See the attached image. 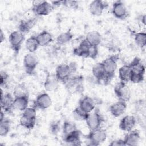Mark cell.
Instances as JSON below:
<instances>
[{
  "label": "cell",
  "mask_w": 146,
  "mask_h": 146,
  "mask_svg": "<svg viewBox=\"0 0 146 146\" xmlns=\"http://www.w3.org/2000/svg\"><path fill=\"white\" fill-rule=\"evenodd\" d=\"M76 69L77 66L75 62H71L69 64H61L56 67L55 74L59 82L64 84L72 74L76 72Z\"/></svg>",
  "instance_id": "obj_1"
},
{
  "label": "cell",
  "mask_w": 146,
  "mask_h": 146,
  "mask_svg": "<svg viewBox=\"0 0 146 146\" xmlns=\"http://www.w3.org/2000/svg\"><path fill=\"white\" fill-rule=\"evenodd\" d=\"M117 56L112 55L107 58L102 62L106 73V78L103 82L105 84L110 82L114 76L115 72L117 69Z\"/></svg>",
  "instance_id": "obj_2"
},
{
  "label": "cell",
  "mask_w": 146,
  "mask_h": 146,
  "mask_svg": "<svg viewBox=\"0 0 146 146\" xmlns=\"http://www.w3.org/2000/svg\"><path fill=\"white\" fill-rule=\"evenodd\" d=\"M88 145H99L104 142L107 139V132L105 129L100 128L90 131L89 133L86 136Z\"/></svg>",
  "instance_id": "obj_3"
},
{
  "label": "cell",
  "mask_w": 146,
  "mask_h": 146,
  "mask_svg": "<svg viewBox=\"0 0 146 146\" xmlns=\"http://www.w3.org/2000/svg\"><path fill=\"white\" fill-rule=\"evenodd\" d=\"M25 40V35L18 30L11 32L9 37V41L11 49L15 54L19 53L22 44Z\"/></svg>",
  "instance_id": "obj_4"
},
{
  "label": "cell",
  "mask_w": 146,
  "mask_h": 146,
  "mask_svg": "<svg viewBox=\"0 0 146 146\" xmlns=\"http://www.w3.org/2000/svg\"><path fill=\"white\" fill-rule=\"evenodd\" d=\"M85 121L88 128L90 131H92L100 128L104 121V118L99 111L96 109L93 113H91V112L88 114Z\"/></svg>",
  "instance_id": "obj_5"
},
{
  "label": "cell",
  "mask_w": 146,
  "mask_h": 146,
  "mask_svg": "<svg viewBox=\"0 0 146 146\" xmlns=\"http://www.w3.org/2000/svg\"><path fill=\"white\" fill-rule=\"evenodd\" d=\"M114 92L120 100L128 102L131 99V90L127 83L120 81L114 87Z\"/></svg>",
  "instance_id": "obj_6"
},
{
  "label": "cell",
  "mask_w": 146,
  "mask_h": 146,
  "mask_svg": "<svg viewBox=\"0 0 146 146\" xmlns=\"http://www.w3.org/2000/svg\"><path fill=\"white\" fill-rule=\"evenodd\" d=\"M39 63L38 56L34 53H28L23 58V66L27 74L31 75L36 68Z\"/></svg>",
  "instance_id": "obj_7"
},
{
  "label": "cell",
  "mask_w": 146,
  "mask_h": 146,
  "mask_svg": "<svg viewBox=\"0 0 146 146\" xmlns=\"http://www.w3.org/2000/svg\"><path fill=\"white\" fill-rule=\"evenodd\" d=\"M83 77L81 75H71L64 84L68 90L74 89L75 92H81L83 91Z\"/></svg>",
  "instance_id": "obj_8"
},
{
  "label": "cell",
  "mask_w": 146,
  "mask_h": 146,
  "mask_svg": "<svg viewBox=\"0 0 146 146\" xmlns=\"http://www.w3.org/2000/svg\"><path fill=\"white\" fill-rule=\"evenodd\" d=\"M1 108L5 112L11 113L14 110L13 108V103L14 100V97L10 93L3 94L2 88H1Z\"/></svg>",
  "instance_id": "obj_9"
},
{
  "label": "cell",
  "mask_w": 146,
  "mask_h": 146,
  "mask_svg": "<svg viewBox=\"0 0 146 146\" xmlns=\"http://www.w3.org/2000/svg\"><path fill=\"white\" fill-rule=\"evenodd\" d=\"M112 13L117 19H125L128 16V12L125 4L120 1L115 2L112 5Z\"/></svg>",
  "instance_id": "obj_10"
},
{
  "label": "cell",
  "mask_w": 146,
  "mask_h": 146,
  "mask_svg": "<svg viewBox=\"0 0 146 146\" xmlns=\"http://www.w3.org/2000/svg\"><path fill=\"white\" fill-rule=\"evenodd\" d=\"M52 104V100L49 95L46 92L39 94L34 102V107L36 109L46 110Z\"/></svg>",
  "instance_id": "obj_11"
},
{
  "label": "cell",
  "mask_w": 146,
  "mask_h": 146,
  "mask_svg": "<svg viewBox=\"0 0 146 146\" xmlns=\"http://www.w3.org/2000/svg\"><path fill=\"white\" fill-rule=\"evenodd\" d=\"M136 123V117L133 115H126L121 119L119 127L121 130L128 132L133 129Z\"/></svg>",
  "instance_id": "obj_12"
},
{
  "label": "cell",
  "mask_w": 146,
  "mask_h": 146,
  "mask_svg": "<svg viewBox=\"0 0 146 146\" xmlns=\"http://www.w3.org/2000/svg\"><path fill=\"white\" fill-rule=\"evenodd\" d=\"M108 6V5L106 2L100 0H95L90 3L89 5V11L93 15L100 16Z\"/></svg>",
  "instance_id": "obj_13"
},
{
  "label": "cell",
  "mask_w": 146,
  "mask_h": 146,
  "mask_svg": "<svg viewBox=\"0 0 146 146\" xmlns=\"http://www.w3.org/2000/svg\"><path fill=\"white\" fill-rule=\"evenodd\" d=\"M96 103L94 99L89 96H84L79 102V107L87 113H91L95 108Z\"/></svg>",
  "instance_id": "obj_14"
},
{
  "label": "cell",
  "mask_w": 146,
  "mask_h": 146,
  "mask_svg": "<svg viewBox=\"0 0 146 146\" xmlns=\"http://www.w3.org/2000/svg\"><path fill=\"white\" fill-rule=\"evenodd\" d=\"M32 10L35 15L44 16L49 14L53 10L51 3L47 1H43L39 5L33 7Z\"/></svg>",
  "instance_id": "obj_15"
},
{
  "label": "cell",
  "mask_w": 146,
  "mask_h": 146,
  "mask_svg": "<svg viewBox=\"0 0 146 146\" xmlns=\"http://www.w3.org/2000/svg\"><path fill=\"white\" fill-rule=\"evenodd\" d=\"M127 106V102L119 100L111 105L110 107V112L113 116L118 117L125 112Z\"/></svg>",
  "instance_id": "obj_16"
},
{
  "label": "cell",
  "mask_w": 146,
  "mask_h": 146,
  "mask_svg": "<svg viewBox=\"0 0 146 146\" xmlns=\"http://www.w3.org/2000/svg\"><path fill=\"white\" fill-rule=\"evenodd\" d=\"M125 145L128 146H136L138 145L140 140V135L139 131L137 129H132L125 136L123 139Z\"/></svg>",
  "instance_id": "obj_17"
},
{
  "label": "cell",
  "mask_w": 146,
  "mask_h": 146,
  "mask_svg": "<svg viewBox=\"0 0 146 146\" xmlns=\"http://www.w3.org/2000/svg\"><path fill=\"white\" fill-rule=\"evenodd\" d=\"M44 88L47 91H55L59 87V81L55 74H48L44 82Z\"/></svg>",
  "instance_id": "obj_18"
},
{
  "label": "cell",
  "mask_w": 146,
  "mask_h": 146,
  "mask_svg": "<svg viewBox=\"0 0 146 146\" xmlns=\"http://www.w3.org/2000/svg\"><path fill=\"white\" fill-rule=\"evenodd\" d=\"M92 74L98 83L104 82L106 78V73L102 62H99L92 67Z\"/></svg>",
  "instance_id": "obj_19"
},
{
  "label": "cell",
  "mask_w": 146,
  "mask_h": 146,
  "mask_svg": "<svg viewBox=\"0 0 146 146\" xmlns=\"http://www.w3.org/2000/svg\"><path fill=\"white\" fill-rule=\"evenodd\" d=\"M80 134L81 132L77 129L71 133L64 136V141L72 145H80L82 144Z\"/></svg>",
  "instance_id": "obj_20"
},
{
  "label": "cell",
  "mask_w": 146,
  "mask_h": 146,
  "mask_svg": "<svg viewBox=\"0 0 146 146\" xmlns=\"http://www.w3.org/2000/svg\"><path fill=\"white\" fill-rule=\"evenodd\" d=\"M90 45L87 43V42L83 39L79 44V46L73 50V54L78 56L88 58V50Z\"/></svg>",
  "instance_id": "obj_21"
},
{
  "label": "cell",
  "mask_w": 146,
  "mask_h": 146,
  "mask_svg": "<svg viewBox=\"0 0 146 146\" xmlns=\"http://www.w3.org/2000/svg\"><path fill=\"white\" fill-rule=\"evenodd\" d=\"M29 102V95L14 98L13 108L18 111H23L28 107Z\"/></svg>",
  "instance_id": "obj_22"
},
{
  "label": "cell",
  "mask_w": 146,
  "mask_h": 146,
  "mask_svg": "<svg viewBox=\"0 0 146 146\" xmlns=\"http://www.w3.org/2000/svg\"><path fill=\"white\" fill-rule=\"evenodd\" d=\"M85 40L91 46H98L102 40L101 34L97 31L88 32L85 38Z\"/></svg>",
  "instance_id": "obj_23"
},
{
  "label": "cell",
  "mask_w": 146,
  "mask_h": 146,
  "mask_svg": "<svg viewBox=\"0 0 146 146\" xmlns=\"http://www.w3.org/2000/svg\"><path fill=\"white\" fill-rule=\"evenodd\" d=\"M36 23V19L35 17L26 20H22L18 25V31L23 34L28 33L33 28Z\"/></svg>",
  "instance_id": "obj_24"
},
{
  "label": "cell",
  "mask_w": 146,
  "mask_h": 146,
  "mask_svg": "<svg viewBox=\"0 0 146 146\" xmlns=\"http://www.w3.org/2000/svg\"><path fill=\"white\" fill-rule=\"evenodd\" d=\"M36 38L39 43V46H46L52 40V36L50 33L46 30H43L38 34Z\"/></svg>",
  "instance_id": "obj_25"
},
{
  "label": "cell",
  "mask_w": 146,
  "mask_h": 146,
  "mask_svg": "<svg viewBox=\"0 0 146 146\" xmlns=\"http://www.w3.org/2000/svg\"><path fill=\"white\" fill-rule=\"evenodd\" d=\"M129 65L131 68L132 72L144 75L145 70V66L140 58L136 57L131 63H129Z\"/></svg>",
  "instance_id": "obj_26"
},
{
  "label": "cell",
  "mask_w": 146,
  "mask_h": 146,
  "mask_svg": "<svg viewBox=\"0 0 146 146\" xmlns=\"http://www.w3.org/2000/svg\"><path fill=\"white\" fill-rule=\"evenodd\" d=\"M131 74V68L129 64L121 66L119 70V77L121 82L125 83L129 82Z\"/></svg>",
  "instance_id": "obj_27"
},
{
  "label": "cell",
  "mask_w": 146,
  "mask_h": 146,
  "mask_svg": "<svg viewBox=\"0 0 146 146\" xmlns=\"http://www.w3.org/2000/svg\"><path fill=\"white\" fill-rule=\"evenodd\" d=\"M25 46L29 52L34 53L39 47V44L36 36H31L29 38L26 40Z\"/></svg>",
  "instance_id": "obj_28"
},
{
  "label": "cell",
  "mask_w": 146,
  "mask_h": 146,
  "mask_svg": "<svg viewBox=\"0 0 146 146\" xmlns=\"http://www.w3.org/2000/svg\"><path fill=\"white\" fill-rule=\"evenodd\" d=\"M36 120V119L30 118L22 115L19 119V124L22 127L30 130L34 128Z\"/></svg>",
  "instance_id": "obj_29"
},
{
  "label": "cell",
  "mask_w": 146,
  "mask_h": 146,
  "mask_svg": "<svg viewBox=\"0 0 146 146\" xmlns=\"http://www.w3.org/2000/svg\"><path fill=\"white\" fill-rule=\"evenodd\" d=\"M74 34L70 30L60 34L57 38L56 42L59 45H63L70 42L73 38Z\"/></svg>",
  "instance_id": "obj_30"
},
{
  "label": "cell",
  "mask_w": 146,
  "mask_h": 146,
  "mask_svg": "<svg viewBox=\"0 0 146 146\" xmlns=\"http://www.w3.org/2000/svg\"><path fill=\"white\" fill-rule=\"evenodd\" d=\"M134 40L136 44L141 48L146 45V34L145 32H138L134 35Z\"/></svg>",
  "instance_id": "obj_31"
},
{
  "label": "cell",
  "mask_w": 146,
  "mask_h": 146,
  "mask_svg": "<svg viewBox=\"0 0 146 146\" xmlns=\"http://www.w3.org/2000/svg\"><path fill=\"white\" fill-rule=\"evenodd\" d=\"M29 95V92L26 87L23 84H18L14 88L13 96L14 98Z\"/></svg>",
  "instance_id": "obj_32"
},
{
  "label": "cell",
  "mask_w": 146,
  "mask_h": 146,
  "mask_svg": "<svg viewBox=\"0 0 146 146\" xmlns=\"http://www.w3.org/2000/svg\"><path fill=\"white\" fill-rule=\"evenodd\" d=\"M77 129L78 128L76 127V125L74 123L70 121H65L63 123L62 126V132L64 136L71 133Z\"/></svg>",
  "instance_id": "obj_33"
},
{
  "label": "cell",
  "mask_w": 146,
  "mask_h": 146,
  "mask_svg": "<svg viewBox=\"0 0 146 146\" xmlns=\"http://www.w3.org/2000/svg\"><path fill=\"white\" fill-rule=\"evenodd\" d=\"M88 114L81 110L79 107L75 108L72 112V116L77 121H85Z\"/></svg>",
  "instance_id": "obj_34"
},
{
  "label": "cell",
  "mask_w": 146,
  "mask_h": 146,
  "mask_svg": "<svg viewBox=\"0 0 146 146\" xmlns=\"http://www.w3.org/2000/svg\"><path fill=\"white\" fill-rule=\"evenodd\" d=\"M10 129V120L5 118L0 121V136L2 137L6 136Z\"/></svg>",
  "instance_id": "obj_35"
},
{
  "label": "cell",
  "mask_w": 146,
  "mask_h": 146,
  "mask_svg": "<svg viewBox=\"0 0 146 146\" xmlns=\"http://www.w3.org/2000/svg\"><path fill=\"white\" fill-rule=\"evenodd\" d=\"M22 115L30 118L36 119V109L34 107H27L23 111Z\"/></svg>",
  "instance_id": "obj_36"
},
{
  "label": "cell",
  "mask_w": 146,
  "mask_h": 146,
  "mask_svg": "<svg viewBox=\"0 0 146 146\" xmlns=\"http://www.w3.org/2000/svg\"><path fill=\"white\" fill-rule=\"evenodd\" d=\"M60 129V125L59 121H52L49 127L50 132L53 135H56Z\"/></svg>",
  "instance_id": "obj_37"
},
{
  "label": "cell",
  "mask_w": 146,
  "mask_h": 146,
  "mask_svg": "<svg viewBox=\"0 0 146 146\" xmlns=\"http://www.w3.org/2000/svg\"><path fill=\"white\" fill-rule=\"evenodd\" d=\"M144 75L132 72L130 77V82L133 83H140L144 80Z\"/></svg>",
  "instance_id": "obj_38"
},
{
  "label": "cell",
  "mask_w": 146,
  "mask_h": 146,
  "mask_svg": "<svg viewBox=\"0 0 146 146\" xmlns=\"http://www.w3.org/2000/svg\"><path fill=\"white\" fill-rule=\"evenodd\" d=\"M62 5L67 8L74 10L79 7V3L76 1H63Z\"/></svg>",
  "instance_id": "obj_39"
},
{
  "label": "cell",
  "mask_w": 146,
  "mask_h": 146,
  "mask_svg": "<svg viewBox=\"0 0 146 146\" xmlns=\"http://www.w3.org/2000/svg\"><path fill=\"white\" fill-rule=\"evenodd\" d=\"M98 55V46H91L88 50V58H91L92 59H95Z\"/></svg>",
  "instance_id": "obj_40"
},
{
  "label": "cell",
  "mask_w": 146,
  "mask_h": 146,
  "mask_svg": "<svg viewBox=\"0 0 146 146\" xmlns=\"http://www.w3.org/2000/svg\"><path fill=\"white\" fill-rule=\"evenodd\" d=\"M9 78V75L5 71H1V82L0 85L1 88L6 87L7 84V80Z\"/></svg>",
  "instance_id": "obj_41"
},
{
  "label": "cell",
  "mask_w": 146,
  "mask_h": 146,
  "mask_svg": "<svg viewBox=\"0 0 146 146\" xmlns=\"http://www.w3.org/2000/svg\"><path fill=\"white\" fill-rule=\"evenodd\" d=\"M111 146H125V143L123 139H117L111 141L110 144Z\"/></svg>",
  "instance_id": "obj_42"
},
{
  "label": "cell",
  "mask_w": 146,
  "mask_h": 146,
  "mask_svg": "<svg viewBox=\"0 0 146 146\" xmlns=\"http://www.w3.org/2000/svg\"><path fill=\"white\" fill-rule=\"evenodd\" d=\"M63 1H53L51 2V5L54 9L59 7L61 5H62Z\"/></svg>",
  "instance_id": "obj_43"
},
{
  "label": "cell",
  "mask_w": 146,
  "mask_h": 146,
  "mask_svg": "<svg viewBox=\"0 0 146 146\" xmlns=\"http://www.w3.org/2000/svg\"><path fill=\"white\" fill-rule=\"evenodd\" d=\"M0 36H1V42L2 43V42H3V40L5 39V34L3 33V30L2 29L1 30V31H0Z\"/></svg>",
  "instance_id": "obj_44"
},
{
  "label": "cell",
  "mask_w": 146,
  "mask_h": 146,
  "mask_svg": "<svg viewBox=\"0 0 146 146\" xmlns=\"http://www.w3.org/2000/svg\"><path fill=\"white\" fill-rule=\"evenodd\" d=\"M5 118V112L1 110V114H0V121L3 120Z\"/></svg>",
  "instance_id": "obj_45"
},
{
  "label": "cell",
  "mask_w": 146,
  "mask_h": 146,
  "mask_svg": "<svg viewBox=\"0 0 146 146\" xmlns=\"http://www.w3.org/2000/svg\"><path fill=\"white\" fill-rule=\"evenodd\" d=\"M145 18H146L145 15H144L143 16L141 17V22H142L144 25H145Z\"/></svg>",
  "instance_id": "obj_46"
}]
</instances>
